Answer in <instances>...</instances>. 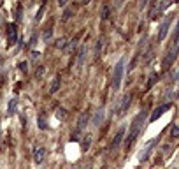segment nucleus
<instances>
[{
  "mask_svg": "<svg viewBox=\"0 0 179 169\" xmlns=\"http://www.w3.org/2000/svg\"><path fill=\"white\" fill-rule=\"evenodd\" d=\"M16 104H18V99H11L9 109H7V116H13L14 113H16Z\"/></svg>",
  "mask_w": 179,
  "mask_h": 169,
  "instance_id": "16",
  "label": "nucleus"
},
{
  "mask_svg": "<svg viewBox=\"0 0 179 169\" xmlns=\"http://www.w3.org/2000/svg\"><path fill=\"white\" fill-rule=\"evenodd\" d=\"M46 159V150L44 148H37L35 151H33V162L35 164H42Z\"/></svg>",
  "mask_w": 179,
  "mask_h": 169,
  "instance_id": "12",
  "label": "nucleus"
},
{
  "mask_svg": "<svg viewBox=\"0 0 179 169\" xmlns=\"http://www.w3.org/2000/svg\"><path fill=\"white\" fill-rule=\"evenodd\" d=\"M90 118H91V113H90V111H83V113H81L79 122H77V127H76V130H74L72 136H70V141H79L81 134L84 132V129L88 127V123H90Z\"/></svg>",
  "mask_w": 179,
  "mask_h": 169,
  "instance_id": "2",
  "label": "nucleus"
},
{
  "mask_svg": "<svg viewBox=\"0 0 179 169\" xmlns=\"http://www.w3.org/2000/svg\"><path fill=\"white\" fill-rule=\"evenodd\" d=\"M123 72H125V58H120L118 63L114 65V72H112V90L118 92L121 86V79H123Z\"/></svg>",
  "mask_w": 179,
  "mask_h": 169,
  "instance_id": "3",
  "label": "nucleus"
},
{
  "mask_svg": "<svg viewBox=\"0 0 179 169\" xmlns=\"http://www.w3.org/2000/svg\"><path fill=\"white\" fill-rule=\"evenodd\" d=\"M177 55H179V44H170L169 51H167L165 58H163V62H161V69H163V72L169 71L170 67L174 65V62L177 60Z\"/></svg>",
  "mask_w": 179,
  "mask_h": 169,
  "instance_id": "4",
  "label": "nucleus"
},
{
  "mask_svg": "<svg viewBox=\"0 0 179 169\" xmlns=\"http://www.w3.org/2000/svg\"><path fill=\"white\" fill-rule=\"evenodd\" d=\"M100 169H107V166H102V167H100Z\"/></svg>",
  "mask_w": 179,
  "mask_h": 169,
  "instance_id": "32",
  "label": "nucleus"
},
{
  "mask_svg": "<svg viewBox=\"0 0 179 169\" xmlns=\"http://www.w3.org/2000/svg\"><path fill=\"white\" fill-rule=\"evenodd\" d=\"M125 130H126V125H121L120 129H118L116 136H114V139H112V143H111V146H109L111 150H116L121 143H123V138H125Z\"/></svg>",
  "mask_w": 179,
  "mask_h": 169,
  "instance_id": "10",
  "label": "nucleus"
},
{
  "mask_svg": "<svg viewBox=\"0 0 179 169\" xmlns=\"http://www.w3.org/2000/svg\"><path fill=\"white\" fill-rule=\"evenodd\" d=\"M170 44H179V21L176 25V30H174V35H172V42Z\"/></svg>",
  "mask_w": 179,
  "mask_h": 169,
  "instance_id": "19",
  "label": "nucleus"
},
{
  "mask_svg": "<svg viewBox=\"0 0 179 169\" xmlns=\"http://www.w3.org/2000/svg\"><path fill=\"white\" fill-rule=\"evenodd\" d=\"M170 138H172V139L179 138V125H174V127L170 129Z\"/></svg>",
  "mask_w": 179,
  "mask_h": 169,
  "instance_id": "22",
  "label": "nucleus"
},
{
  "mask_svg": "<svg viewBox=\"0 0 179 169\" xmlns=\"http://www.w3.org/2000/svg\"><path fill=\"white\" fill-rule=\"evenodd\" d=\"M0 67H2V57H0Z\"/></svg>",
  "mask_w": 179,
  "mask_h": 169,
  "instance_id": "33",
  "label": "nucleus"
},
{
  "mask_svg": "<svg viewBox=\"0 0 179 169\" xmlns=\"http://www.w3.org/2000/svg\"><path fill=\"white\" fill-rule=\"evenodd\" d=\"M42 71H44V67H39V69H37V78H40V76H42Z\"/></svg>",
  "mask_w": 179,
  "mask_h": 169,
  "instance_id": "30",
  "label": "nucleus"
},
{
  "mask_svg": "<svg viewBox=\"0 0 179 169\" xmlns=\"http://www.w3.org/2000/svg\"><path fill=\"white\" fill-rule=\"evenodd\" d=\"M56 116H58L60 120L67 118V109H63V107H58V109H56Z\"/></svg>",
  "mask_w": 179,
  "mask_h": 169,
  "instance_id": "23",
  "label": "nucleus"
},
{
  "mask_svg": "<svg viewBox=\"0 0 179 169\" xmlns=\"http://www.w3.org/2000/svg\"><path fill=\"white\" fill-rule=\"evenodd\" d=\"M86 51H88V48H86V46H83V48H81V51H79V57H77V65H83V63H84V60H86Z\"/></svg>",
  "mask_w": 179,
  "mask_h": 169,
  "instance_id": "15",
  "label": "nucleus"
},
{
  "mask_svg": "<svg viewBox=\"0 0 179 169\" xmlns=\"http://www.w3.org/2000/svg\"><path fill=\"white\" fill-rule=\"evenodd\" d=\"M54 46H56V48H58V49H63V48H67V39H65V37H60V39L56 41V44H54Z\"/></svg>",
  "mask_w": 179,
  "mask_h": 169,
  "instance_id": "20",
  "label": "nucleus"
},
{
  "mask_svg": "<svg viewBox=\"0 0 179 169\" xmlns=\"http://www.w3.org/2000/svg\"><path fill=\"white\" fill-rule=\"evenodd\" d=\"M69 18H72V11H65V14H63V18H62V21H67Z\"/></svg>",
  "mask_w": 179,
  "mask_h": 169,
  "instance_id": "26",
  "label": "nucleus"
},
{
  "mask_svg": "<svg viewBox=\"0 0 179 169\" xmlns=\"http://www.w3.org/2000/svg\"><path fill=\"white\" fill-rule=\"evenodd\" d=\"M7 32H9V44H14L18 41V28L14 23H9L7 25Z\"/></svg>",
  "mask_w": 179,
  "mask_h": 169,
  "instance_id": "11",
  "label": "nucleus"
},
{
  "mask_svg": "<svg viewBox=\"0 0 179 169\" xmlns=\"http://www.w3.org/2000/svg\"><path fill=\"white\" fill-rule=\"evenodd\" d=\"M44 7H46V2H44L42 5H40V7H39V11H37V16H35V19H37V21H39L40 18H42V13H44Z\"/></svg>",
  "mask_w": 179,
  "mask_h": 169,
  "instance_id": "25",
  "label": "nucleus"
},
{
  "mask_svg": "<svg viewBox=\"0 0 179 169\" xmlns=\"http://www.w3.org/2000/svg\"><path fill=\"white\" fill-rule=\"evenodd\" d=\"M90 144H91V136H84V139L81 143V151H88Z\"/></svg>",
  "mask_w": 179,
  "mask_h": 169,
  "instance_id": "17",
  "label": "nucleus"
},
{
  "mask_svg": "<svg viewBox=\"0 0 179 169\" xmlns=\"http://www.w3.org/2000/svg\"><path fill=\"white\" fill-rule=\"evenodd\" d=\"M146 115H148V111H141L139 115L134 118V122H132V127H130V134H128V138H126L125 141V150L128 151L130 146L135 143V139L139 138V134L142 132L144 129V123H146Z\"/></svg>",
  "mask_w": 179,
  "mask_h": 169,
  "instance_id": "1",
  "label": "nucleus"
},
{
  "mask_svg": "<svg viewBox=\"0 0 179 169\" xmlns=\"http://www.w3.org/2000/svg\"><path fill=\"white\" fill-rule=\"evenodd\" d=\"M170 107H172V104H170V102H165V104H161V106H158L156 109H155V111H153L151 115H149V122H156L158 118H160V116L163 115V113L169 111Z\"/></svg>",
  "mask_w": 179,
  "mask_h": 169,
  "instance_id": "8",
  "label": "nucleus"
},
{
  "mask_svg": "<svg viewBox=\"0 0 179 169\" xmlns=\"http://www.w3.org/2000/svg\"><path fill=\"white\" fill-rule=\"evenodd\" d=\"M156 143H158V138H155V139H151V141H149L148 144H146V146L142 148V150H141V153H139V160H141V162H144V160H146V159L149 157L151 150H153L155 146H156Z\"/></svg>",
  "mask_w": 179,
  "mask_h": 169,
  "instance_id": "9",
  "label": "nucleus"
},
{
  "mask_svg": "<svg viewBox=\"0 0 179 169\" xmlns=\"http://www.w3.org/2000/svg\"><path fill=\"white\" fill-rule=\"evenodd\" d=\"M172 19H174V16L172 14H169L163 21H161V25H160V28H158V42H161V41L167 37V32H169V28H170V23H172Z\"/></svg>",
  "mask_w": 179,
  "mask_h": 169,
  "instance_id": "7",
  "label": "nucleus"
},
{
  "mask_svg": "<svg viewBox=\"0 0 179 169\" xmlns=\"http://www.w3.org/2000/svg\"><path fill=\"white\" fill-rule=\"evenodd\" d=\"M27 67H28V65H27V62H21V63H19V69H21L23 72H27Z\"/></svg>",
  "mask_w": 179,
  "mask_h": 169,
  "instance_id": "29",
  "label": "nucleus"
},
{
  "mask_svg": "<svg viewBox=\"0 0 179 169\" xmlns=\"http://www.w3.org/2000/svg\"><path fill=\"white\" fill-rule=\"evenodd\" d=\"M176 95H177V97H179V90H177V94H176Z\"/></svg>",
  "mask_w": 179,
  "mask_h": 169,
  "instance_id": "34",
  "label": "nucleus"
},
{
  "mask_svg": "<svg viewBox=\"0 0 179 169\" xmlns=\"http://www.w3.org/2000/svg\"><path fill=\"white\" fill-rule=\"evenodd\" d=\"M51 34H53V28L48 27V28L44 30V41H49V39H51Z\"/></svg>",
  "mask_w": 179,
  "mask_h": 169,
  "instance_id": "24",
  "label": "nucleus"
},
{
  "mask_svg": "<svg viewBox=\"0 0 179 169\" xmlns=\"http://www.w3.org/2000/svg\"><path fill=\"white\" fill-rule=\"evenodd\" d=\"M37 122H39V129H42V130H44V129H48V123H46L44 115H39V120H37Z\"/></svg>",
  "mask_w": 179,
  "mask_h": 169,
  "instance_id": "21",
  "label": "nucleus"
},
{
  "mask_svg": "<svg viewBox=\"0 0 179 169\" xmlns=\"http://www.w3.org/2000/svg\"><path fill=\"white\" fill-rule=\"evenodd\" d=\"M60 81H62V76H60V74H56V76H54V79L51 81L49 94H56V92H58V88H60Z\"/></svg>",
  "mask_w": 179,
  "mask_h": 169,
  "instance_id": "13",
  "label": "nucleus"
},
{
  "mask_svg": "<svg viewBox=\"0 0 179 169\" xmlns=\"http://www.w3.org/2000/svg\"><path fill=\"white\" fill-rule=\"evenodd\" d=\"M130 101H132V94H125L121 99H118L116 106H114V113H116V115H120V116H123L126 111H128Z\"/></svg>",
  "mask_w": 179,
  "mask_h": 169,
  "instance_id": "5",
  "label": "nucleus"
},
{
  "mask_svg": "<svg viewBox=\"0 0 179 169\" xmlns=\"http://www.w3.org/2000/svg\"><path fill=\"white\" fill-rule=\"evenodd\" d=\"M172 2H153L151 4V9H149V18H156L158 14H161L167 7H170Z\"/></svg>",
  "mask_w": 179,
  "mask_h": 169,
  "instance_id": "6",
  "label": "nucleus"
},
{
  "mask_svg": "<svg viewBox=\"0 0 179 169\" xmlns=\"http://www.w3.org/2000/svg\"><path fill=\"white\" fill-rule=\"evenodd\" d=\"M107 16H109V7H104L102 9V19H107Z\"/></svg>",
  "mask_w": 179,
  "mask_h": 169,
  "instance_id": "27",
  "label": "nucleus"
},
{
  "mask_svg": "<svg viewBox=\"0 0 179 169\" xmlns=\"http://www.w3.org/2000/svg\"><path fill=\"white\" fill-rule=\"evenodd\" d=\"M104 115H105V111H104V107H99L97 109V113H95V118H93V125L95 127H99L100 123H102V118Z\"/></svg>",
  "mask_w": 179,
  "mask_h": 169,
  "instance_id": "14",
  "label": "nucleus"
},
{
  "mask_svg": "<svg viewBox=\"0 0 179 169\" xmlns=\"http://www.w3.org/2000/svg\"><path fill=\"white\" fill-rule=\"evenodd\" d=\"M158 79V74L156 72H151V76H149V79H148V84H146V90H149L153 86V84H155V81Z\"/></svg>",
  "mask_w": 179,
  "mask_h": 169,
  "instance_id": "18",
  "label": "nucleus"
},
{
  "mask_svg": "<svg viewBox=\"0 0 179 169\" xmlns=\"http://www.w3.org/2000/svg\"><path fill=\"white\" fill-rule=\"evenodd\" d=\"M23 9H21V7H18V11H16V19H21L23 18Z\"/></svg>",
  "mask_w": 179,
  "mask_h": 169,
  "instance_id": "28",
  "label": "nucleus"
},
{
  "mask_svg": "<svg viewBox=\"0 0 179 169\" xmlns=\"http://www.w3.org/2000/svg\"><path fill=\"white\" fill-rule=\"evenodd\" d=\"M32 57H33V58H39L40 53H39V51H33V53H32Z\"/></svg>",
  "mask_w": 179,
  "mask_h": 169,
  "instance_id": "31",
  "label": "nucleus"
}]
</instances>
